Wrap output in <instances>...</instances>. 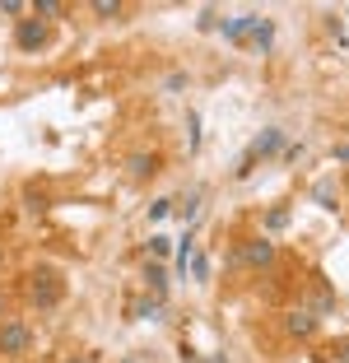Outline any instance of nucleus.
I'll return each instance as SVG.
<instances>
[{
  "label": "nucleus",
  "mask_w": 349,
  "mask_h": 363,
  "mask_svg": "<svg viewBox=\"0 0 349 363\" xmlns=\"http://www.w3.org/2000/svg\"><path fill=\"white\" fill-rule=\"evenodd\" d=\"M168 252H172V242H168V238H149V257H154V261H163Z\"/></svg>",
  "instance_id": "f3484780"
},
{
  "label": "nucleus",
  "mask_w": 349,
  "mask_h": 363,
  "mask_svg": "<svg viewBox=\"0 0 349 363\" xmlns=\"http://www.w3.org/2000/svg\"><path fill=\"white\" fill-rule=\"evenodd\" d=\"M252 19H256V14H243V19H223V38H228V43H247Z\"/></svg>",
  "instance_id": "9d476101"
},
{
  "label": "nucleus",
  "mask_w": 349,
  "mask_h": 363,
  "mask_svg": "<svg viewBox=\"0 0 349 363\" xmlns=\"http://www.w3.org/2000/svg\"><path fill=\"white\" fill-rule=\"evenodd\" d=\"M145 289L154 294V298H163V294H168V270H163L159 261H145Z\"/></svg>",
  "instance_id": "1a4fd4ad"
},
{
  "label": "nucleus",
  "mask_w": 349,
  "mask_h": 363,
  "mask_svg": "<svg viewBox=\"0 0 349 363\" xmlns=\"http://www.w3.org/2000/svg\"><path fill=\"white\" fill-rule=\"evenodd\" d=\"M0 14H5V19H28V5H19V0H0Z\"/></svg>",
  "instance_id": "4468645a"
},
{
  "label": "nucleus",
  "mask_w": 349,
  "mask_h": 363,
  "mask_svg": "<svg viewBox=\"0 0 349 363\" xmlns=\"http://www.w3.org/2000/svg\"><path fill=\"white\" fill-rule=\"evenodd\" d=\"M135 317L140 321H159L163 317V298H149V294H145V298L135 303Z\"/></svg>",
  "instance_id": "f8f14e48"
},
{
  "label": "nucleus",
  "mask_w": 349,
  "mask_h": 363,
  "mask_svg": "<svg viewBox=\"0 0 349 363\" xmlns=\"http://www.w3.org/2000/svg\"><path fill=\"white\" fill-rule=\"evenodd\" d=\"M61 363H98V354H70V359H61Z\"/></svg>",
  "instance_id": "4be33fe9"
},
{
  "label": "nucleus",
  "mask_w": 349,
  "mask_h": 363,
  "mask_svg": "<svg viewBox=\"0 0 349 363\" xmlns=\"http://www.w3.org/2000/svg\"><path fill=\"white\" fill-rule=\"evenodd\" d=\"M196 205H201V191H187V196H182V219H196Z\"/></svg>",
  "instance_id": "dca6fc26"
},
{
  "label": "nucleus",
  "mask_w": 349,
  "mask_h": 363,
  "mask_svg": "<svg viewBox=\"0 0 349 363\" xmlns=\"http://www.w3.org/2000/svg\"><path fill=\"white\" fill-rule=\"evenodd\" d=\"M28 14H38L43 23H47V19H65V5H61V0H38Z\"/></svg>",
  "instance_id": "ddd939ff"
},
{
  "label": "nucleus",
  "mask_w": 349,
  "mask_h": 363,
  "mask_svg": "<svg viewBox=\"0 0 349 363\" xmlns=\"http://www.w3.org/2000/svg\"><path fill=\"white\" fill-rule=\"evenodd\" d=\"M23 210H28V214H47V196H38V191H23Z\"/></svg>",
  "instance_id": "2eb2a0df"
},
{
  "label": "nucleus",
  "mask_w": 349,
  "mask_h": 363,
  "mask_svg": "<svg viewBox=\"0 0 349 363\" xmlns=\"http://www.w3.org/2000/svg\"><path fill=\"white\" fill-rule=\"evenodd\" d=\"M121 363H145V359H140V354H131V359H121Z\"/></svg>",
  "instance_id": "393cba45"
},
{
  "label": "nucleus",
  "mask_w": 349,
  "mask_h": 363,
  "mask_svg": "<svg viewBox=\"0 0 349 363\" xmlns=\"http://www.w3.org/2000/svg\"><path fill=\"white\" fill-rule=\"evenodd\" d=\"M89 10H94V19H121V14H126V5H121V0H94Z\"/></svg>",
  "instance_id": "9b49d317"
},
{
  "label": "nucleus",
  "mask_w": 349,
  "mask_h": 363,
  "mask_svg": "<svg viewBox=\"0 0 349 363\" xmlns=\"http://www.w3.org/2000/svg\"><path fill=\"white\" fill-rule=\"evenodd\" d=\"M247 43H252L256 52H265V47L275 43V23H270V19H261V14H256V19H252V33H247Z\"/></svg>",
  "instance_id": "6e6552de"
},
{
  "label": "nucleus",
  "mask_w": 349,
  "mask_h": 363,
  "mask_svg": "<svg viewBox=\"0 0 349 363\" xmlns=\"http://www.w3.org/2000/svg\"><path fill=\"white\" fill-rule=\"evenodd\" d=\"M0 312H5V294H0Z\"/></svg>",
  "instance_id": "a878e982"
},
{
  "label": "nucleus",
  "mask_w": 349,
  "mask_h": 363,
  "mask_svg": "<svg viewBox=\"0 0 349 363\" xmlns=\"http://www.w3.org/2000/svg\"><path fill=\"white\" fill-rule=\"evenodd\" d=\"M168 214H172V201H168V196H163V201H154V205H149V219H168Z\"/></svg>",
  "instance_id": "6ab92c4d"
},
{
  "label": "nucleus",
  "mask_w": 349,
  "mask_h": 363,
  "mask_svg": "<svg viewBox=\"0 0 349 363\" xmlns=\"http://www.w3.org/2000/svg\"><path fill=\"white\" fill-rule=\"evenodd\" d=\"M163 89H168V94H182V89H187V75H168V84H163Z\"/></svg>",
  "instance_id": "412c9836"
},
{
  "label": "nucleus",
  "mask_w": 349,
  "mask_h": 363,
  "mask_svg": "<svg viewBox=\"0 0 349 363\" xmlns=\"http://www.w3.org/2000/svg\"><path fill=\"white\" fill-rule=\"evenodd\" d=\"M284 145H289V140H284V130H279V126H265L261 135L252 140V150H247V159H252V163H256V159H270V154H279Z\"/></svg>",
  "instance_id": "39448f33"
},
{
  "label": "nucleus",
  "mask_w": 349,
  "mask_h": 363,
  "mask_svg": "<svg viewBox=\"0 0 349 363\" xmlns=\"http://www.w3.org/2000/svg\"><path fill=\"white\" fill-rule=\"evenodd\" d=\"M33 350V326L19 317H5L0 321V359H23Z\"/></svg>",
  "instance_id": "f03ea898"
},
{
  "label": "nucleus",
  "mask_w": 349,
  "mask_h": 363,
  "mask_svg": "<svg viewBox=\"0 0 349 363\" xmlns=\"http://www.w3.org/2000/svg\"><path fill=\"white\" fill-rule=\"evenodd\" d=\"M52 43V28H47L43 19H38V14H28V19H19L14 23V47H19V52H43V47Z\"/></svg>",
  "instance_id": "7ed1b4c3"
},
{
  "label": "nucleus",
  "mask_w": 349,
  "mask_h": 363,
  "mask_svg": "<svg viewBox=\"0 0 349 363\" xmlns=\"http://www.w3.org/2000/svg\"><path fill=\"white\" fill-rule=\"evenodd\" d=\"M331 154H336V163H349V145H336Z\"/></svg>",
  "instance_id": "5701e85b"
},
{
  "label": "nucleus",
  "mask_w": 349,
  "mask_h": 363,
  "mask_svg": "<svg viewBox=\"0 0 349 363\" xmlns=\"http://www.w3.org/2000/svg\"><path fill=\"white\" fill-rule=\"evenodd\" d=\"M238 257H243L252 270H270L279 252H275V242H270V238H247V242L238 247Z\"/></svg>",
  "instance_id": "20e7f679"
},
{
  "label": "nucleus",
  "mask_w": 349,
  "mask_h": 363,
  "mask_svg": "<svg viewBox=\"0 0 349 363\" xmlns=\"http://www.w3.org/2000/svg\"><path fill=\"white\" fill-rule=\"evenodd\" d=\"M187 130H191V150H201V117L187 112Z\"/></svg>",
  "instance_id": "a211bd4d"
},
{
  "label": "nucleus",
  "mask_w": 349,
  "mask_h": 363,
  "mask_svg": "<svg viewBox=\"0 0 349 363\" xmlns=\"http://www.w3.org/2000/svg\"><path fill=\"white\" fill-rule=\"evenodd\" d=\"M265 224L279 233V228H289V214H284V210H270V219H265Z\"/></svg>",
  "instance_id": "aec40b11"
},
{
  "label": "nucleus",
  "mask_w": 349,
  "mask_h": 363,
  "mask_svg": "<svg viewBox=\"0 0 349 363\" xmlns=\"http://www.w3.org/2000/svg\"><path fill=\"white\" fill-rule=\"evenodd\" d=\"M196 363H228L223 354H205V359H196Z\"/></svg>",
  "instance_id": "b1692460"
},
{
  "label": "nucleus",
  "mask_w": 349,
  "mask_h": 363,
  "mask_svg": "<svg viewBox=\"0 0 349 363\" xmlns=\"http://www.w3.org/2000/svg\"><path fill=\"white\" fill-rule=\"evenodd\" d=\"M159 168H163V159H159V154H149V150H135V154L126 159V172H131L135 182H145V177H159Z\"/></svg>",
  "instance_id": "423d86ee"
},
{
  "label": "nucleus",
  "mask_w": 349,
  "mask_h": 363,
  "mask_svg": "<svg viewBox=\"0 0 349 363\" xmlns=\"http://www.w3.org/2000/svg\"><path fill=\"white\" fill-rule=\"evenodd\" d=\"M28 298L38 303V308H56V303L65 298V284H61V275H56L52 266H38L28 275Z\"/></svg>",
  "instance_id": "f257e3e1"
},
{
  "label": "nucleus",
  "mask_w": 349,
  "mask_h": 363,
  "mask_svg": "<svg viewBox=\"0 0 349 363\" xmlns=\"http://www.w3.org/2000/svg\"><path fill=\"white\" fill-rule=\"evenodd\" d=\"M284 331H289V335H298V340H312V335H317V312L294 308V312L284 317Z\"/></svg>",
  "instance_id": "0eeeda50"
}]
</instances>
